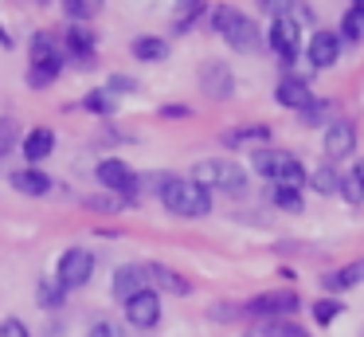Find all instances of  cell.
I'll use <instances>...</instances> for the list:
<instances>
[{
  "label": "cell",
  "mask_w": 364,
  "mask_h": 337,
  "mask_svg": "<svg viewBox=\"0 0 364 337\" xmlns=\"http://www.w3.org/2000/svg\"><path fill=\"white\" fill-rule=\"evenodd\" d=\"M95 43H98V39H95V31H90V28H82V24H79V28H67V51H75L82 63L95 55Z\"/></svg>",
  "instance_id": "25"
},
{
  "label": "cell",
  "mask_w": 364,
  "mask_h": 337,
  "mask_svg": "<svg viewBox=\"0 0 364 337\" xmlns=\"http://www.w3.org/2000/svg\"><path fill=\"white\" fill-rule=\"evenodd\" d=\"M274 98H278V106H286V110H301L314 94H309V83L301 75H286V78H278Z\"/></svg>",
  "instance_id": "13"
},
{
  "label": "cell",
  "mask_w": 364,
  "mask_h": 337,
  "mask_svg": "<svg viewBox=\"0 0 364 337\" xmlns=\"http://www.w3.org/2000/svg\"><path fill=\"white\" fill-rule=\"evenodd\" d=\"M341 313H345V302H341V298H317L314 302V321L317 326H333Z\"/></svg>",
  "instance_id": "29"
},
{
  "label": "cell",
  "mask_w": 364,
  "mask_h": 337,
  "mask_svg": "<svg viewBox=\"0 0 364 337\" xmlns=\"http://www.w3.org/2000/svg\"><path fill=\"white\" fill-rule=\"evenodd\" d=\"M126 321L134 329H153L161 321V294L157 290H141L126 302Z\"/></svg>",
  "instance_id": "10"
},
{
  "label": "cell",
  "mask_w": 364,
  "mask_h": 337,
  "mask_svg": "<svg viewBox=\"0 0 364 337\" xmlns=\"http://www.w3.org/2000/svg\"><path fill=\"white\" fill-rule=\"evenodd\" d=\"M341 196H345L348 204H364V185H360V177H356L353 169L341 172Z\"/></svg>",
  "instance_id": "34"
},
{
  "label": "cell",
  "mask_w": 364,
  "mask_h": 337,
  "mask_svg": "<svg viewBox=\"0 0 364 337\" xmlns=\"http://www.w3.org/2000/svg\"><path fill=\"white\" fill-rule=\"evenodd\" d=\"M270 204H274V208H282V212H290V216L306 208V200H301V188H282V185L270 188Z\"/></svg>",
  "instance_id": "27"
},
{
  "label": "cell",
  "mask_w": 364,
  "mask_h": 337,
  "mask_svg": "<svg viewBox=\"0 0 364 337\" xmlns=\"http://www.w3.org/2000/svg\"><path fill=\"white\" fill-rule=\"evenodd\" d=\"M102 8V0H63V16H71L75 24H82V20H90V16Z\"/></svg>",
  "instance_id": "32"
},
{
  "label": "cell",
  "mask_w": 364,
  "mask_h": 337,
  "mask_svg": "<svg viewBox=\"0 0 364 337\" xmlns=\"http://www.w3.org/2000/svg\"><path fill=\"white\" fill-rule=\"evenodd\" d=\"M290 161V153H286V149H255L251 153V165H255V172H259V177H267L270 185H274L278 180V172H282V165Z\"/></svg>",
  "instance_id": "18"
},
{
  "label": "cell",
  "mask_w": 364,
  "mask_h": 337,
  "mask_svg": "<svg viewBox=\"0 0 364 337\" xmlns=\"http://www.w3.org/2000/svg\"><path fill=\"white\" fill-rule=\"evenodd\" d=\"M12 188L24 192V196H48L51 192V177H48V172H40L36 165H28V169L12 172Z\"/></svg>",
  "instance_id": "17"
},
{
  "label": "cell",
  "mask_w": 364,
  "mask_h": 337,
  "mask_svg": "<svg viewBox=\"0 0 364 337\" xmlns=\"http://www.w3.org/2000/svg\"><path fill=\"white\" fill-rule=\"evenodd\" d=\"M192 180L196 185H204L208 192H231L239 196L247 188V172L239 169L235 161H228V157H208V161H196L192 165Z\"/></svg>",
  "instance_id": "3"
},
{
  "label": "cell",
  "mask_w": 364,
  "mask_h": 337,
  "mask_svg": "<svg viewBox=\"0 0 364 337\" xmlns=\"http://www.w3.org/2000/svg\"><path fill=\"white\" fill-rule=\"evenodd\" d=\"M325 157H329L333 165L337 161H345V157H353V149H356V125L348 122V118H333L329 125H325Z\"/></svg>",
  "instance_id": "9"
},
{
  "label": "cell",
  "mask_w": 364,
  "mask_h": 337,
  "mask_svg": "<svg viewBox=\"0 0 364 337\" xmlns=\"http://www.w3.org/2000/svg\"><path fill=\"white\" fill-rule=\"evenodd\" d=\"M192 110L181 106V102H168V106H161V118H188Z\"/></svg>",
  "instance_id": "40"
},
{
  "label": "cell",
  "mask_w": 364,
  "mask_h": 337,
  "mask_svg": "<svg viewBox=\"0 0 364 337\" xmlns=\"http://www.w3.org/2000/svg\"><path fill=\"white\" fill-rule=\"evenodd\" d=\"M200 8H204V0H176V12L181 16H196Z\"/></svg>",
  "instance_id": "41"
},
{
  "label": "cell",
  "mask_w": 364,
  "mask_h": 337,
  "mask_svg": "<svg viewBox=\"0 0 364 337\" xmlns=\"http://www.w3.org/2000/svg\"><path fill=\"white\" fill-rule=\"evenodd\" d=\"M243 337H314V333L301 329L298 321H290V318H262V321H255Z\"/></svg>",
  "instance_id": "15"
},
{
  "label": "cell",
  "mask_w": 364,
  "mask_h": 337,
  "mask_svg": "<svg viewBox=\"0 0 364 337\" xmlns=\"http://www.w3.org/2000/svg\"><path fill=\"white\" fill-rule=\"evenodd\" d=\"M129 51H134V59H141V63H161V59H168V43L161 36H137L134 43H129Z\"/></svg>",
  "instance_id": "22"
},
{
  "label": "cell",
  "mask_w": 364,
  "mask_h": 337,
  "mask_svg": "<svg viewBox=\"0 0 364 337\" xmlns=\"http://www.w3.org/2000/svg\"><path fill=\"white\" fill-rule=\"evenodd\" d=\"M267 43H270V51H274L282 63H294L301 55V24L294 20V16H278V20H270Z\"/></svg>",
  "instance_id": "6"
},
{
  "label": "cell",
  "mask_w": 364,
  "mask_h": 337,
  "mask_svg": "<svg viewBox=\"0 0 364 337\" xmlns=\"http://www.w3.org/2000/svg\"><path fill=\"white\" fill-rule=\"evenodd\" d=\"M364 282V259H353V263H345L341 271H329L321 274V286L333 290V294H341V290H353Z\"/></svg>",
  "instance_id": "16"
},
{
  "label": "cell",
  "mask_w": 364,
  "mask_h": 337,
  "mask_svg": "<svg viewBox=\"0 0 364 337\" xmlns=\"http://www.w3.org/2000/svg\"><path fill=\"white\" fill-rule=\"evenodd\" d=\"M59 63H32V67H28V86H32V90H43V86H51L59 78Z\"/></svg>",
  "instance_id": "28"
},
{
  "label": "cell",
  "mask_w": 364,
  "mask_h": 337,
  "mask_svg": "<svg viewBox=\"0 0 364 337\" xmlns=\"http://www.w3.org/2000/svg\"><path fill=\"white\" fill-rule=\"evenodd\" d=\"M95 177H98V185H102V188H110V192L126 196V200L134 204V196H137V172L129 169L126 161H118V157H106V161H98Z\"/></svg>",
  "instance_id": "7"
},
{
  "label": "cell",
  "mask_w": 364,
  "mask_h": 337,
  "mask_svg": "<svg viewBox=\"0 0 364 337\" xmlns=\"http://www.w3.org/2000/svg\"><path fill=\"white\" fill-rule=\"evenodd\" d=\"M0 43H4V47H12V36H9L4 28H0Z\"/></svg>",
  "instance_id": "43"
},
{
  "label": "cell",
  "mask_w": 364,
  "mask_h": 337,
  "mask_svg": "<svg viewBox=\"0 0 364 337\" xmlns=\"http://www.w3.org/2000/svg\"><path fill=\"white\" fill-rule=\"evenodd\" d=\"M341 36L348 39V43H364V8H348L345 16H341Z\"/></svg>",
  "instance_id": "26"
},
{
  "label": "cell",
  "mask_w": 364,
  "mask_h": 337,
  "mask_svg": "<svg viewBox=\"0 0 364 337\" xmlns=\"http://www.w3.org/2000/svg\"><path fill=\"white\" fill-rule=\"evenodd\" d=\"M63 47H59V39L51 36V31H36L32 36V63H59L63 67Z\"/></svg>",
  "instance_id": "20"
},
{
  "label": "cell",
  "mask_w": 364,
  "mask_h": 337,
  "mask_svg": "<svg viewBox=\"0 0 364 337\" xmlns=\"http://www.w3.org/2000/svg\"><path fill=\"white\" fill-rule=\"evenodd\" d=\"M82 110H90V114H114L118 110V98H114L110 90H90L87 98H82Z\"/></svg>",
  "instance_id": "30"
},
{
  "label": "cell",
  "mask_w": 364,
  "mask_h": 337,
  "mask_svg": "<svg viewBox=\"0 0 364 337\" xmlns=\"http://www.w3.org/2000/svg\"><path fill=\"white\" fill-rule=\"evenodd\" d=\"M20 149H24V157H28L32 165H40V161H48V157L55 153V133H51L48 125H36L32 133H24Z\"/></svg>",
  "instance_id": "14"
},
{
  "label": "cell",
  "mask_w": 364,
  "mask_h": 337,
  "mask_svg": "<svg viewBox=\"0 0 364 337\" xmlns=\"http://www.w3.org/2000/svg\"><path fill=\"white\" fill-rule=\"evenodd\" d=\"M255 4H259L262 12L270 16V20H278V16H290V12H294V0H255Z\"/></svg>",
  "instance_id": "36"
},
{
  "label": "cell",
  "mask_w": 364,
  "mask_h": 337,
  "mask_svg": "<svg viewBox=\"0 0 364 337\" xmlns=\"http://www.w3.org/2000/svg\"><path fill=\"white\" fill-rule=\"evenodd\" d=\"M309 185H314V192L333 196V192H341V172L333 169V161H325V165H317V169L309 172Z\"/></svg>",
  "instance_id": "23"
},
{
  "label": "cell",
  "mask_w": 364,
  "mask_h": 337,
  "mask_svg": "<svg viewBox=\"0 0 364 337\" xmlns=\"http://www.w3.org/2000/svg\"><path fill=\"white\" fill-rule=\"evenodd\" d=\"M106 90H110V94H134V90H137V78H129V75H110Z\"/></svg>",
  "instance_id": "37"
},
{
  "label": "cell",
  "mask_w": 364,
  "mask_h": 337,
  "mask_svg": "<svg viewBox=\"0 0 364 337\" xmlns=\"http://www.w3.org/2000/svg\"><path fill=\"white\" fill-rule=\"evenodd\" d=\"M353 172L360 177V185H364V161H356V165H353Z\"/></svg>",
  "instance_id": "42"
},
{
  "label": "cell",
  "mask_w": 364,
  "mask_h": 337,
  "mask_svg": "<svg viewBox=\"0 0 364 337\" xmlns=\"http://www.w3.org/2000/svg\"><path fill=\"white\" fill-rule=\"evenodd\" d=\"M0 337H32V333H28V326L20 318H4L0 321Z\"/></svg>",
  "instance_id": "38"
},
{
  "label": "cell",
  "mask_w": 364,
  "mask_h": 337,
  "mask_svg": "<svg viewBox=\"0 0 364 337\" xmlns=\"http://www.w3.org/2000/svg\"><path fill=\"white\" fill-rule=\"evenodd\" d=\"M126 196H87V208L90 212H122L126 208Z\"/></svg>",
  "instance_id": "35"
},
{
  "label": "cell",
  "mask_w": 364,
  "mask_h": 337,
  "mask_svg": "<svg viewBox=\"0 0 364 337\" xmlns=\"http://www.w3.org/2000/svg\"><path fill=\"white\" fill-rule=\"evenodd\" d=\"M16 141H20V125H16V118H0V161L16 149Z\"/></svg>",
  "instance_id": "33"
},
{
  "label": "cell",
  "mask_w": 364,
  "mask_h": 337,
  "mask_svg": "<svg viewBox=\"0 0 364 337\" xmlns=\"http://www.w3.org/2000/svg\"><path fill=\"white\" fill-rule=\"evenodd\" d=\"M220 141H223L228 149L251 145V141H270V125H262V122H255V125H235V130H228Z\"/></svg>",
  "instance_id": "21"
},
{
  "label": "cell",
  "mask_w": 364,
  "mask_h": 337,
  "mask_svg": "<svg viewBox=\"0 0 364 337\" xmlns=\"http://www.w3.org/2000/svg\"><path fill=\"white\" fill-rule=\"evenodd\" d=\"M95 279V255H90L87 247H67L63 255H59V266H55V282L71 294V290L87 286V282Z\"/></svg>",
  "instance_id": "4"
},
{
  "label": "cell",
  "mask_w": 364,
  "mask_h": 337,
  "mask_svg": "<svg viewBox=\"0 0 364 337\" xmlns=\"http://www.w3.org/2000/svg\"><path fill=\"white\" fill-rule=\"evenodd\" d=\"M145 271H149V282H157L165 294H192V282L184 279V274H176L173 266H161V263H145Z\"/></svg>",
  "instance_id": "19"
},
{
  "label": "cell",
  "mask_w": 364,
  "mask_h": 337,
  "mask_svg": "<svg viewBox=\"0 0 364 337\" xmlns=\"http://www.w3.org/2000/svg\"><path fill=\"white\" fill-rule=\"evenodd\" d=\"M306 59L314 63L317 71H325V67H333V63L341 59V36L337 31H314L309 36V47H306Z\"/></svg>",
  "instance_id": "11"
},
{
  "label": "cell",
  "mask_w": 364,
  "mask_h": 337,
  "mask_svg": "<svg viewBox=\"0 0 364 337\" xmlns=\"http://www.w3.org/2000/svg\"><path fill=\"white\" fill-rule=\"evenodd\" d=\"M200 90H204L212 102H228L231 94H235V75H231L228 63L208 59L204 67H200Z\"/></svg>",
  "instance_id": "8"
},
{
  "label": "cell",
  "mask_w": 364,
  "mask_h": 337,
  "mask_svg": "<svg viewBox=\"0 0 364 337\" xmlns=\"http://www.w3.org/2000/svg\"><path fill=\"white\" fill-rule=\"evenodd\" d=\"M157 196L173 216L181 219H200L212 212V192L204 185H196L192 177H157Z\"/></svg>",
  "instance_id": "1"
},
{
  "label": "cell",
  "mask_w": 364,
  "mask_h": 337,
  "mask_svg": "<svg viewBox=\"0 0 364 337\" xmlns=\"http://www.w3.org/2000/svg\"><path fill=\"white\" fill-rule=\"evenodd\" d=\"M145 282H149V271H145V266H137V263H126V266H118V271H114V286L110 290H114V298L126 306L134 294L149 290Z\"/></svg>",
  "instance_id": "12"
},
{
  "label": "cell",
  "mask_w": 364,
  "mask_h": 337,
  "mask_svg": "<svg viewBox=\"0 0 364 337\" xmlns=\"http://www.w3.org/2000/svg\"><path fill=\"white\" fill-rule=\"evenodd\" d=\"M298 122H301V125H329V122H333V102L309 98L306 106L298 110Z\"/></svg>",
  "instance_id": "24"
},
{
  "label": "cell",
  "mask_w": 364,
  "mask_h": 337,
  "mask_svg": "<svg viewBox=\"0 0 364 337\" xmlns=\"http://www.w3.org/2000/svg\"><path fill=\"white\" fill-rule=\"evenodd\" d=\"M36 298H40V306H48V310H55V306L67 298V290L59 286L55 279H40V282H36Z\"/></svg>",
  "instance_id": "31"
},
{
  "label": "cell",
  "mask_w": 364,
  "mask_h": 337,
  "mask_svg": "<svg viewBox=\"0 0 364 337\" xmlns=\"http://www.w3.org/2000/svg\"><path fill=\"white\" fill-rule=\"evenodd\" d=\"M87 337H122V329L114 326V321H95V326H90V333Z\"/></svg>",
  "instance_id": "39"
},
{
  "label": "cell",
  "mask_w": 364,
  "mask_h": 337,
  "mask_svg": "<svg viewBox=\"0 0 364 337\" xmlns=\"http://www.w3.org/2000/svg\"><path fill=\"white\" fill-rule=\"evenodd\" d=\"M298 310H301V298L294 290H270V294H255L239 313L262 321V318H294Z\"/></svg>",
  "instance_id": "5"
},
{
  "label": "cell",
  "mask_w": 364,
  "mask_h": 337,
  "mask_svg": "<svg viewBox=\"0 0 364 337\" xmlns=\"http://www.w3.org/2000/svg\"><path fill=\"white\" fill-rule=\"evenodd\" d=\"M212 31H220V36L228 39V47H235V51H243V55L259 51V43H262L255 20H251V16H243L239 8H231V4L212 8Z\"/></svg>",
  "instance_id": "2"
},
{
  "label": "cell",
  "mask_w": 364,
  "mask_h": 337,
  "mask_svg": "<svg viewBox=\"0 0 364 337\" xmlns=\"http://www.w3.org/2000/svg\"><path fill=\"white\" fill-rule=\"evenodd\" d=\"M356 8H364V0H356Z\"/></svg>",
  "instance_id": "44"
}]
</instances>
